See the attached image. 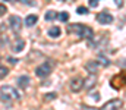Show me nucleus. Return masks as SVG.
I'll list each match as a JSON object with an SVG mask.
<instances>
[{
    "label": "nucleus",
    "mask_w": 126,
    "mask_h": 110,
    "mask_svg": "<svg viewBox=\"0 0 126 110\" xmlns=\"http://www.w3.org/2000/svg\"><path fill=\"white\" fill-rule=\"evenodd\" d=\"M0 71H1V72H0V78L3 79V78H4V76L7 75V72H9V71H7V69H6L4 66H1V68H0Z\"/></svg>",
    "instance_id": "aec40b11"
},
{
    "label": "nucleus",
    "mask_w": 126,
    "mask_h": 110,
    "mask_svg": "<svg viewBox=\"0 0 126 110\" xmlns=\"http://www.w3.org/2000/svg\"><path fill=\"white\" fill-rule=\"evenodd\" d=\"M56 18H59V15L54 10H47L46 12V21H54Z\"/></svg>",
    "instance_id": "2eb2a0df"
},
{
    "label": "nucleus",
    "mask_w": 126,
    "mask_h": 110,
    "mask_svg": "<svg viewBox=\"0 0 126 110\" xmlns=\"http://www.w3.org/2000/svg\"><path fill=\"white\" fill-rule=\"evenodd\" d=\"M19 100L21 98V95H19V93L13 88V87H10V85H3L1 87V101H9V100Z\"/></svg>",
    "instance_id": "f03ea898"
},
{
    "label": "nucleus",
    "mask_w": 126,
    "mask_h": 110,
    "mask_svg": "<svg viewBox=\"0 0 126 110\" xmlns=\"http://www.w3.org/2000/svg\"><path fill=\"white\" fill-rule=\"evenodd\" d=\"M37 21H38V16L37 15H28L25 18V25L27 27H34L37 24Z\"/></svg>",
    "instance_id": "f8f14e48"
},
{
    "label": "nucleus",
    "mask_w": 126,
    "mask_h": 110,
    "mask_svg": "<svg viewBox=\"0 0 126 110\" xmlns=\"http://www.w3.org/2000/svg\"><path fill=\"white\" fill-rule=\"evenodd\" d=\"M9 24H10V28H12V31H13L15 34H18V32L21 31L22 21H21V18H19L18 15H12V16L9 18Z\"/></svg>",
    "instance_id": "39448f33"
},
{
    "label": "nucleus",
    "mask_w": 126,
    "mask_h": 110,
    "mask_svg": "<svg viewBox=\"0 0 126 110\" xmlns=\"http://www.w3.org/2000/svg\"><path fill=\"white\" fill-rule=\"evenodd\" d=\"M59 19H60L62 22H66V21L69 19V13H67V12H62V13H59Z\"/></svg>",
    "instance_id": "f3484780"
},
{
    "label": "nucleus",
    "mask_w": 126,
    "mask_h": 110,
    "mask_svg": "<svg viewBox=\"0 0 126 110\" xmlns=\"http://www.w3.org/2000/svg\"><path fill=\"white\" fill-rule=\"evenodd\" d=\"M120 68H123V69H126V59H123V60H120L119 63H117Z\"/></svg>",
    "instance_id": "4be33fe9"
},
{
    "label": "nucleus",
    "mask_w": 126,
    "mask_h": 110,
    "mask_svg": "<svg viewBox=\"0 0 126 110\" xmlns=\"http://www.w3.org/2000/svg\"><path fill=\"white\" fill-rule=\"evenodd\" d=\"M82 110H97V109H91V107H84Z\"/></svg>",
    "instance_id": "bb28decb"
},
{
    "label": "nucleus",
    "mask_w": 126,
    "mask_h": 110,
    "mask_svg": "<svg viewBox=\"0 0 126 110\" xmlns=\"http://www.w3.org/2000/svg\"><path fill=\"white\" fill-rule=\"evenodd\" d=\"M114 1H116V6H117V7H120V6L123 4V1H122V0H114Z\"/></svg>",
    "instance_id": "a878e982"
},
{
    "label": "nucleus",
    "mask_w": 126,
    "mask_h": 110,
    "mask_svg": "<svg viewBox=\"0 0 126 110\" xmlns=\"http://www.w3.org/2000/svg\"><path fill=\"white\" fill-rule=\"evenodd\" d=\"M9 1H15V0H9Z\"/></svg>",
    "instance_id": "cd10ccee"
},
{
    "label": "nucleus",
    "mask_w": 126,
    "mask_h": 110,
    "mask_svg": "<svg viewBox=\"0 0 126 110\" xmlns=\"http://www.w3.org/2000/svg\"><path fill=\"white\" fill-rule=\"evenodd\" d=\"M90 4H91V7H97L98 6V0H90Z\"/></svg>",
    "instance_id": "5701e85b"
},
{
    "label": "nucleus",
    "mask_w": 126,
    "mask_h": 110,
    "mask_svg": "<svg viewBox=\"0 0 126 110\" xmlns=\"http://www.w3.org/2000/svg\"><path fill=\"white\" fill-rule=\"evenodd\" d=\"M76 12H78V13H79V15H85V13H88V9H87V7H85V6H79V7H78V10H76Z\"/></svg>",
    "instance_id": "a211bd4d"
},
{
    "label": "nucleus",
    "mask_w": 126,
    "mask_h": 110,
    "mask_svg": "<svg viewBox=\"0 0 126 110\" xmlns=\"http://www.w3.org/2000/svg\"><path fill=\"white\" fill-rule=\"evenodd\" d=\"M60 34H62V31L59 27H53L48 30V37H51V38H57V37H60Z\"/></svg>",
    "instance_id": "4468645a"
},
{
    "label": "nucleus",
    "mask_w": 126,
    "mask_h": 110,
    "mask_svg": "<svg viewBox=\"0 0 126 110\" xmlns=\"http://www.w3.org/2000/svg\"><path fill=\"white\" fill-rule=\"evenodd\" d=\"M0 10H1V12H0V15H4V12H6V7H4V4H1V6H0Z\"/></svg>",
    "instance_id": "393cba45"
},
{
    "label": "nucleus",
    "mask_w": 126,
    "mask_h": 110,
    "mask_svg": "<svg viewBox=\"0 0 126 110\" xmlns=\"http://www.w3.org/2000/svg\"><path fill=\"white\" fill-rule=\"evenodd\" d=\"M30 82H31V79H30V76H27V75H22V76L18 78V85H19L21 88H27V87L30 85Z\"/></svg>",
    "instance_id": "9b49d317"
},
{
    "label": "nucleus",
    "mask_w": 126,
    "mask_h": 110,
    "mask_svg": "<svg viewBox=\"0 0 126 110\" xmlns=\"http://www.w3.org/2000/svg\"><path fill=\"white\" fill-rule=\"evenodd\" d=\"M24 46H25V41H24V40H19V41H16V43L13 44L12 50H13L15 53H19V51H22V50H24Z\"/></svg>",
    "instance_id": "ddd939ff"
},
{
    "label": "nucleus",
    "mask_w": 126,
    "mask_h": 110,
    "mask_svg": "<svg viewBox=\"0 0 126 110\" xmlns=\"http://www.w3.org/2000/svg\"><path fill=\"white\" fill-rule=\"evenodd\" d=\"M69 32H75L79 38H93L94 37V32L90 27H85L82 24H75V25H70L69 27Z\"/></svg>",
    "instance_id": "f257e3e1"
},
{
    "label": "nucleus",
    "mask_w": 126,
    "mask_h": 110,
    "mask_svg": "<svg viewBox=\"0 0 126 110\" xmlns=\"http://www.w3.org/2000/svg\"><path fill=\"white\" fill-rule=\"evenodd\" d=\"M110 85L114 90H119V88L125 87L126 85V72H120V73H117L116 76H113L111 81H110Z\"/></svg>",
    "instance_id": "7ed1b4c3"
},
{
    "label": "nucleus",
    "mask_w": 126,
    "mask_h": 110,
    "mask_svg": "<svg viewBox=\"0 0 126 110\" xmlns=\"http://www.w3.org/2000/svg\"><path fill=\"white\" fill-rule=\"evenodd\" d=\"M97 62H98L103 68H106V66H109V65H110V60H109V59H106L104 56H98V57H97Z\"/></svg>",
    "instance_id": "dca6fc26"
},
{
    "label": "nucleus",
    "mask_w": 126,
    "mask_h": 110,
    "mask_svg": "<svg viewBox=\"0 0 126 110\" xmlns=\"http://www.w3.org/2000/svg\"><path fill=\"white\" fill-rule=\"evenodd\" d=\"M82 87H84V79H82V78L76 76V78H73V79L70 81V90H72L73 93L81 91V88H82Z\"/></svg>",
    "instance_id": "6e6552de"
},
{
    "label": "nucleus",
    "mask_w": 126,
    "mask_h": 110,
    "mask_svg": "<svg viewBox=\"0 0 126 110\" xmlns=\"http://www.w3.org/2000/svg\"><path fill=\"white\" fill-rule=\"evenodd\" d=\"M122 106H123V101L120 98H114V100L107 101L100 110H119Z\"/></svg>",
    "instance_id": "423d86ee"
},
{
    "label": "nucleus",
    "mask_w": 126,
    "mask_h": 110,
    "mask_svg": "<svg viewBox=\"0 0 126 110\" xmlns=\"http://www.w3.org/2000/svg\"><path fill=\"white\" fill-rule=\"evenodd\" d=\"M95 84H97V76H95V73H90V76L84 81V88L85 90H93L95 87Z\"/></svg>",
    "instance_id": "1a4fd4ad"
},
{
    "label": "nucleus",
    "mask_w": 126,
    "mask_h": 110,
    "mask_svg": "<svg viewBox=\"0 0 126 110\" xmlns=\"http://www.w3.org/2000/svg\"><path fill=\"white\" fill-rule=\"evenodd\" d=\"M53 71V68H51V62H46V63H43L41 66H38L37 69H35V75L38 76V78H46V76H48L50 73Z\"/></svg>",
    "instance_id": "20e7f679"
},
{
    "label": "nucleus",
    "mask_w": 126,
    "mask_h": 110,
    "mask_svg": "<svg viewBox=\"0 0 126 110\" xmlns=\"http://www.w3.org/2000/svg\"><path fill=\"white\" fill-rule=\"evenodd\" d=\"M7 60H9V63H12V65L18 63V59H15V57H7Z\"/></svg>",
    "instance_id": "b1692460"
},
{
    "label": "nucleus",
    "mask_w": 126,
    "mask_h": 110,
    "mask_svg": "<svg viewBox=\"0 0 126 110\" xmlns=\"http://www.w3.org/2000/svg\"><path fill=\"white\" fill-rule=\"evenodd\" d=\"M56 97H57V94H56V93H48V94H47L44 98H46L47 101H50V100H54Z\"/></svg>",
    "instance_id": "6ab92c4d"
},
{
    "label": "nucleus",
    "mask_w": 126,
    "mask_h": 110,
    "mask_svg": "<svg viewBox=\"0 0 126 110\" xmlns=\"http://www.w3.org/2000/svg\"><path fill=\"white\" fill-rule=\"evenodd\" d=\"M24 4H31V6H35V1L34 0H21Z\"/></svg>",
    "instance_id": "412c9836"
},
{
    "label": "nucleus",
    "mask_w": 126,
    "mask_h": 110,
    "mask_svg": "<svg viewBox=\"0 0 126 110\" xmlns=\"http://www.w3.org/2000/svg\"><path fill=\"white\" fill-rule=\"evenodd\" d=\"M100 68H101V65L97 60H90L88 63H85V69H87V72H90V73H97Z\"/></svg>",
    "instance_id": "9d476101"
},
{
    "label": "nucleus",
    "mask_w": 126,
    "mask_h": 110,
    "mask_svg": "<svg viewBox=\"0 0 126 110\" xmlns=\"http://www.w3.org/2000/svg\"><path fill=\"white\" fill-rule=\"evenodd\" d=\"M97 21H98L100 24H103V25H109V24L113 22V16H111L109 12H100V13L97 15Z\"/></svg>",
    "instance_id": "0eeeda50"
}]
</instances>
